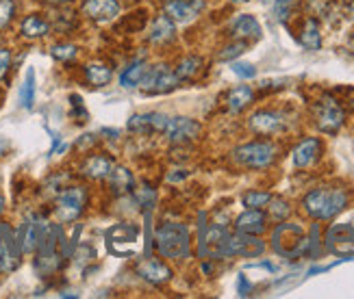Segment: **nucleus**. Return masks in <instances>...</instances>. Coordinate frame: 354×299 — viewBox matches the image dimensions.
<instances>
[{"instance_id":"obj_41","label":"nucleus","mask_w":354,"mask_h":299,"mask_svg":"<svg viewBox=\"0 0 354 299\" xmlns=\"http://www.w3.org/2000/svg\"><path fill=\"white\" fill-rule=\"evenodd\" d=\"M237 295L239 297H250L252 295V282L248 280V276H245V273L237 276Z\"/></svg>"},{"instance_id":"obj_4","label":"nucleus","mask_w":354,"mask_h":299,"mask_svg":"<svg viewBox=\"0 0 354 299\" xmlns=\"http://www.w3.org/2000/svg\"><path fill=\"white\" fill-rule=\"evenodd\" d=\"M276 156H279V146L268 139L250 141V144H243L233 150L235 163L239 167L252 169V171H263V169L272 167Z\"/></svg>"},{"instance_id":"obj_30","label":"nucleus","mask_w":354,"mask_h":299,"mask_svg":"<svg viewBox=\"0 0 354 299\" xmlns=\"http://www.w3.org/2000/svg\"><path fill=\"white\" fill-rule=\"evenodd\" d=\"M203 66H205L203 59L196 57V55H189V57H185V59L178 61V66L174 68V74H176V78H178L180 83H189V81H194V78L200 74Z\"/></svg>"},{"instance_id":"obj_7","label":"nucleus","mask_w":354,"mask_h":299,"mask_svg":"<svg viewBox=\"0 0 354 299\" xmlns=\"http://www.w3.org/2000/svg\"><path fill=\"white\" fill-rule=\"evenodd\" d=\"M140 239H142V230L137 224H115L104 234L106 247H109V251L115 256L135 254Z\"/></svg>"},{"instance_id":"obj_8","label":"nucleus","mask_w":354,"mask_h":299,"mask_svg":"<svg viewBox=\"0 0 354 299\" xmlns=\"http://www.w3.org/2000/svg\"><path fill=\"white\" fill-rule=\"evenodd\" d=\"M140 87L144 93H150V96H163V93H172L174 89H178L180 81L170 66L157 63V66H148Z\"/></svg>"},{"instance_id":"obj_36","label":"nucleus","mask_w":354,"mask_h":299,"mask_svg":"<svg viewBox=\"0 0 354 299\" xmlns=\"http://www.w3.org/2000/svg\"><path fill=\"white\" fill-rule=\"evenodd\" d=\"M245 50H248V46H245V41L235 39L233 44L224 46L222 52L218 55V59H220V61H235V59H237V57H241Z\"/></svg>"},{"instance_id":"obj_1","label":"nucleus","mask_w":354,"mask_h":299,"mask_svg":"<svg viewBox=\"0 0 354 299\" xmlns=\"http://www.w3.org/2000/svg\"><path fill=\"white\" fill-rule=\"evenodd\" d=\"M350 202V193L342 186H319L302 197L304 213L313 217L315 222H330L339 213L346 211Z\"/></svg>"},{"instance_id":"obj_15","label":"nucleus","mask_w":354,"mask_h":299,"mask_svg":"<svg viewBox=\"0 0 354 299\" xmlns=\"http://www.w3.org/2000/svg\"><path fill=\"white\" fill-rule=\"evenodd\" d=\"M44 219L37 215H26V219L20 224V228L15 230V237H18V245L22 249V254H35L39 237H41V228H44Z\"/></svg>"},{"instance_id":"obj_46","label":"nucleus","mask_w":354,"mask_h":299,"mask_svg":"<svg viewBox=\"0 0 354 299\" xmlns=\"http://www.w3.org/2000/svg\"><path fill=\"white\" fill-rule=\"evenodd\" d=\"M100 135H104L106 139H118V131H113V128H100Z\"/></svg>"},{"instance_id":"obj_42","label":"nucleus","mask_w":354,"mask_h":299,"mask_svg":"<svg viewBox=\"0 0 354 299\" xmlns=\"http://www.w3.org/2000/svg\"><path fill=\"white\" fill-rule=\"evenodd\" d=\"M9 70H11V50L0 48V78H5Z\"/></svg>"},{"instance_id":"obj_21","label":"nucleus","mask_w":354,"mask_h":299,"mask_svg":"<svg viewBox=\"0 0 354 299\" xmlns=\"http://www.w3.org/2000/svg\"><path fill=\"white\" fill-rule=\"evenodd\" d=\"M115 167V161L106 154H91L81 163V176L87 180H106V176L111 174V169Z\"/></svg>"},{"instance_id":"obj_31","label":"nucleus","mask_w":354,"mask_h":299,"mask_svg":"<svg viewBox=\"0 0 354 299\" xmlns=\"http://www.w3.org/2000/svg\"><path fill=\"white\" fill-rule=\"evenodd\" d=\"M35 93H37V83H35V70L28 68L26 76H24V83L20 87V106L30 111L35 106Z\"/></svg>"},{"instance_id":"obj_25","label":"nucleus","mask_w":354,"mask_h":299,"mask_svg":"<svg viewBox=\"0 0 354 299\" xmlns=\"http://www.w3.org/2000/svg\"><path fill=\"white\" fill-rule=\"evenodd\" d=\"M48 33H50V24H48V20H46V18H41L39 13L26 15V18L22 20V24H20V35L24 39H30V41L41 39Z\"/></svg>"},{"instance_id":"obj_20","label":"nucleus","mask_w":354,"mask_h":299,"mask_svg":"<svg viewBox=\"0 0 354 299\" xmlns=\"http://www.w3.org/2000/svg\"><path fill=\"white\" fill-rule=\"evenodd\" d=\"M230 35L241 41H257L263 37V28H261L254 15L241 13V15H235L233 22H230Z\"/></svg>"},{"instance_id":"obj_26","label":"nucleus","mask_w":354,"mask_h":299,"mask_svg":"<svg viewBox=\"0 0 354 299\" xmlns=\"http://www.w3.org/2000/svg\"><path fill=\"white\" fill-rule=\"evenodd\" d=\"M148 70V61L146 59H135L133 63H129V66L122 70L120 74V87H124V89H133V87H140L142 83V78Z\"/></svg>"},{"instance_id":"obj_6","label":"nucleus","mask_w":354,"mask_h":299,"mask_svg":"<svg viewBox=\"0 0 354 299\" xmlns=\"http://www.w3.org/2000/svg\"><path fill=\"white\" fill-rule=\"evenodd\" d=\"M263 251H266V243L259 237H252V234H243V232L235 230V234H228L226 241L222 243V247L218 249L215 260L237 258V256L239 258H259Z\"/></svg>"},{"instance_id":"obj_2","label":"nucleus","mask_w":354,"mask_h":299,"mask_svg":"<svg viewBox=\"0 0 354 299\" xmlns=\"http://www.w3.org/2000/svg\"><path fill=\"white\" fill-rule=\"evenodd\" d=\"M155 247L161 258L187 260L192 256V232L185 224L163 222L155 232Z\"/></svg>"},{"instance_id":"obj_29","label":"nucleus","mask_w":354,"mask_h":299,"mask_svg":"<svg viewBox=\"0 0 354 299\" xmlns=\"http://www.w3.org/2000/svg\"><path fill=\"white\" fill-rule=\"evenodd\" d=\"M113 78V72L111 68L106 66V63H100V61H91L85 66V81L91 85V87H104L109 85Z\"/></svg>"},{"instance_id":"obj_16","label":"nucleus","mask_w":354,"mask_h":299,"mask_svg":"<svg viewBox=\"0 0 354 299\" xmlns=\"http://www.w3.org/2000/svg\"><path fill=\"white\" fill-rule=\"evenodd\" d=\"M120 11H122L120 0H83V5H81L83 18L98 22V24L115 20Z\"/></svg>"},{"instance_id":"obj_17","label":"nucleus","mask_w":354,"mask_h":299,"mask_svg":"<svg viewBox=\"0 0 354 299\" xmlns=\"http://www.w3.org/2000/svg\"><path fill=\"white\" fill-rule=\"evenodd\" d=\"M324 245L333 254H350L354 249V224H333L326 230Z\"/></svg>"},{"instance_id":"obj_23","label":"nucleus","mask_w":354,"mask_h":299,"mask_svg":"<svg viewBox=\"0 0 354 299\" xmlns=\"http://www.w3.org/2000/svg\"><path fill=\"white\" fill-rule=\"evenodd\" d=\"M235 230L243 232V234H252V237H259V234H263L268 230V215L261 209L243 211L235 219Z\"/></svg>"},{"instance_id":"obj_40","label":"nucleus","mask_w":354,"mask_h":299,"mask_svg":"<svg viewBox=\"0 0 354 299\" xmlns=\"http://www.w3.org/2000/svg\"><path fill=\"white\" fill-rule=\"evenodd\" d=\"M70 104H72V117L76 122H87L89 113H87V108L83 104V98L79 96V93H72V96H70Z\"/></svg>"},{"instance_id":"obj_32","label":"nucleus","mask_w":354,"mask_h":299,"mask_svg":"<svg viewBox=\"0 0 354 299\" xmlns=\"http://www.w3.org/2000/svg\"><path fill=\"white\" fill-rule=\"evenodd\" d=\"M133 195V200H135V204L140 206L144 213L146 211H152V206L157 204V191L152 186H148V184H144L142 189H137L135 193H131Z\"/></svg>"},{"instance_id":"obj_35","label":"nucleus","mask_w":354,"mask_h":299,"mask_svg":"<svg viewBox=\"0 0 354 299\" xmlns=\"http://www.w3.org/2000/svg\"><path fill=\"white\" fill-rule=\"evenodd\" d=\"M270 200H272V193H268V191H248L241 197L245 209H263L270 204Z\"/></svg>"},{"instance_id":"obj_11","label":"nucleus","mask_w":354,"mask_h":299,"mask_svg":"<svg viewBox=\"0 0 354 299\" xmlns=\"http://www.w3.org/2000/svg\"><path fill=\"white\" fill-rule=\"evenodd\" d=\"M248 128L261 137L279 135L287 128V115L281 111H272V108H261L248 117Z\"/></svg>"},{"instance_id":"obj_13","label":"nucleus","mask_w":354,"mask_h":299,"mask_svg":"<svg viewBox=\"0 0 354 299\" xmlns=\"http://www.w3.org/2000/svg\"><path fill=\"white\" fill-rule=\"evenodd\" d=\"M167 122H170V115H165V113H157V111H152V113H135L129 117V124H127V128L129 133L133 135H163L165 131V126Z\"/></svg>"},{"instance_id":"obj_5","label":"nucleus","mask_w":354,"mask_h":299,"mask_svg":"<svg viewBox=\"0 0 354 299\" xmlns=\"http://www.w3.org/2000/svg\"><path fill=\"white\" fill-rule=\"evenodd\" d=\"M89 193L85 186H68L61 189L55 200V217L59 224H72L76 222L87 209Z\"/></svg>"},{"instance_id":"obj_51","label":"nucleus","mask_w":354,"mask_h":299,"mask_svg":"<svg viewBox=\"0 0 354 299\" xmlns=\"http://www.w3.org/2000/svg\"><path fill=\"white\" fill-rule=\"evenodd\" d=\"M263 3H274V0H263Z\"/></svg>"},{"instance_id":"obj_28","label":"nucleus","mask_w":354,"mask_h":299,"mask_svg":"<svg viewBox=\"0 0 354 299\" xmlns=\"http://www.w3.org/2000/svg\"><path fill=\"white\" fill-rule=\"evenodd\" d=\"M298 39L302 44V48L311 50V52H317L322 48V33H319V24L315 18H306L302 22Z\"/></svg>"},{"instance_id":"obj_3","label":"nucleus","mask_w":354,"mask_h":299,"mask_svg":"<svg viewBox=\"0 0 354 299\" xmlns=\"http://www.w3.org/2000/svg\"><path fill=\"white\" fill-rule=\"evenodd\" d=\"M272 247L279 256L283 258H302L309 251V234L304 232V228L300 224L294 222H281L276 224L274 232H272Z\"/></svg>"},{"instance_id":"obj_45","label":"nucleus","mask_w":354,"mask_h":299,"mask_svg":"<svg viewBox=\"0 0 354 299\" xmlns=\"http://www.w3.org/2000/svg\"><path fill=\"white\" fill-rule=\"evenodd\" d=\"M9 150H11V141L5 139V137H0V156H5Z\"/></svg>"},{"instance_id":"obj_22","label":"nucleus","mask_w":354,"mask_h":299,"mask_svg":"<svg viewBox=\"0 0 354 299\" xmlns=\"http://www.w3.org/2000/svg\"><path fill=\"white\" fill-rule=\"evenodd\" d=\"M174 39H176V24L167 18L165 13L157 15V18L150 22L148 41L152 46H159V48H163V46H170Z\"/></svg>"},{"instance_id":"obj_19","label":"nucleus","mask_w":354,"mask_h":299,"mask_svg":"<svg viewBox=\"0 0 354 299\" xmlns=\"http://www.w3.org/2000/svg\"><path fill=\"white\" fill-rule=\"evenodd\" d=\"M322 152H324V144L317 137H306L291 152V163L296 169H306L319 161Z\"/></svg>"},{"instance_id":"obj_9","label":"nucleus","mask_w":354,"mask_h":299,"mask_svg":"<svg viewBox=\"0 0 354 299\" xmlns=\"http://www.w3.org/2000/svg\"><path fill=\"white\" fill-rule=\"evenodd\" d=\"M313 119L322 133L335 135L342 131V126L346 122V111L333 96H322L313 104Z\"/></svg>"},{"instance_id":"obj_47","label":"nucleus","mask_w":354,"mask_h":299,"mask_svg":"<svg viewBox=\"0 0 354 299\" xmlns=\"http://www.w3.org/2000/svg\"><path fill=\"white\" fill-rule=\"evenodd\" d=\"M41 3H46V5H70V3H74V0H41Z\"/></svg>"},{"instance_id":"obj_50","label":"nucleus","mask_w":354,"mask_h":299,"mask_svg":"<svg viewBox=\"0 0 354 299\" xmlns=\"http://www.w3.org/2000/svg\"><path fill=\"white\" fill-rule=\"evenodd\" d=\"M3 211H5V197L0 195V215H3Z\"/></svg>"},{"instance_id":"obj_44","label":"nucleus","mask_w":354,"mask_h":299,"mask_svg":"<svg viewBox=\"0 0 354 299\" xmlns=\"http://www.w3.org/2000/svg\"><path fill=\"white\" fill-rule=\"evenodd\" d=\"M189 176L187 169H174V174H167V182H180Z\"/></svg>"},{"instance_id":"obj_18","label":"nucleus","mask_w":354,"mask_h":299,"mask_svg":"<svg viewBox=\"0 0 354 299\" xmlns=\"http://www.w3.org/2000/svg\"><path fill=\"white\" fill-rule=\"evenodd\" d=\"M135 273L140 276L144 282H148V284L152 287H161L165 284V282L172 280V269L167 267L165 262L152 258V256H146L144 260H140L135 264Z\"/></svg>"},{"instance_id":"obj_49","label":"nucleus","mask_w":354,"mask_h":299,"mask_svg":"<svg viewBox=\"0 0 354 299\" xmlns=\"http://www.w3.org/2000/svg\"><path fill=\"white\" fill-rule=\"evenodd\" d=\"M346 5H348V11L354 15V0H346Z\"/></svg>"},{"instance_id":"obj_48","label":"nucleus","mask_w":354,"mask_h":299,"mask_svg":"<svg viewBox=\"0 0 354 299\" xmlns=\"http://www.w3.org/2000/svg\"><path fill=\"white\" fill-rule=\"evenodd\" d=\"M59 297H79V295L72 293V291H61V293H59Z\"/></svg>"},{"instance_id":"obj_12","label":"nucleus","mask_w":354,"mask_h":299,"mask_svg":"<svg viewBox=\"0 0 354 299\" xmlns=\"http://www.w3.org/2000/svg\"><path fill=\"white\" fill-rule=\"evenodd\" d=\"M203 133V124L192 119V117H170L167 122L163 137L170 141V144H189V141H196Z\"/></svg>"},{"instance_id":"obj_37","label":"nucleus","mask_w":354,"mask_h":299,"mask_svg":"<svg viewBox=\"0 0 354 299\" xmlns=\"http://www.w3.org/2000/svg\"><path fill=\"white\" fill-rule=\"evenodd\" d=\"M294 5H296V0H274V7H272L274 18L279 20L281 24L287 22L291 11H294Z\"/></svg>"},{"instance_id":"obj_33","label":"nucleus","mask_w":354,"mask_h":299,"mask_svg":"<svg viewBox=\"0 0 354 299\" xmlns=\"http://www.w3.org/2000/svg\"><path fill=\"white\" fill-rule=\"evenodd\" d=\"M50 55L59 63H70V61H74L76 57H79V46H74V44H55L50 48Z\"/></svg>"},{"instance_id":"obj_34","label":"nucleus","mask_w":354,"mask_h":299,"mask_svg":"<svg viewBox=\"0 0 354 299\" xmlns=\"http://www.w3.org/2000/svg\"><path fill=\"white\" fill-rule=\"evenodd\" d=\"M268 213H270V219H272V222L281 224V222H285V219H289L291 206H289V204H287L285 200H276V197H272L270 204H268Z\"/></svg>"},{"instance_id":"obj_10","label":"nucleus","mask_w":354,"mask_h":299,"mask_svg":"<svg viewBox=\"0 0 354 299\" xmlns=\"http://www.w3.org/2000/svg\"><path fill=\"white\" fill-rule=\"evenodd\" d=\"M22 258V249L11 224L0 222V273H11L18 269Z\"/></svg>"},{"instance_id":"obj_43","label":"nucleus","mask_w":354,"mask_h":299,"mask_svg":"<svg viewBox=\"0 0 354 299\" xmlns=\"http://www.w3.org/2000/svg\"><path fill=\"white\" fill-rule=\"evenodd\" d=\"M98 144V137L96 135H91V133H87V135H83L79 141H76V148H79L81 152H85V150H89V148H94Z\"/></svg>"},{"instance_id":"obj_38","label":"nucleus","mask_w":354,"mask_h":299,"mask_svg":"<svg viewBox=\"0 0 354 299\" xmlns=\"http://www.w3.org/2000/svg\"><path fill=\"white\" fill-rule=\"evenodd\" d=\"M15 18V0H0V30L11 26Z\"/></svg>"},{"instance_id":"obj_24","label":"nucleus","mask_w":354,"mask_h":299,"mask_svg":"<svg viewBox=\"0 0 354 299\" xmlns=\"http://www.w3.org/2000/svg\"><path fill=\"white\" fill-rule=\"evenodd\" d=\"M106 182H109V189L111 193L118 195V197H124V195H131L135 191V178H133V171L122 167V165H115L111 169V174L106 176Z\"/></svg>"},{"instance_id":"obj_27","label":"nucleus","mask_w":354,"mask_h":299,"mask_svg":"<svg viewBox=\"0 0 354 299\" xmlns=\"http://www.w3.org/2000/svg\"><path fill=\"white\" fill-rule=\"evenodd\" d=\"M254 100V91L252 87L248 85H237L228 91V96H226V108L230 113H241L245 106H248L250 102Z\"/></svg>"},{"instance_id":"obj_39","label":"nucleus","mask_w":354,"mask_h":299,"mask_svg":"<svg viewBox=\"0 0 354 299\" xmlns=\"http://www.w3.org/2000/svg\"><path fill=\"white\" fill-rule=\"evenodd\" d=\"M230 70H233L235 76L243 78V81H250V78L257 76V68L248 61H233V68H230Z\"/></svg>"},{"instance_id":"obj_14","label":"nucleus","mask_w":354,"mask_h":299,"mask_svg":"<svg viewBox=\"0 0 354 299\" xmlns=\"http://www.w3.org/2000/svg\"><path fill=\"white\" fill-rule=\"evenodd\" d=\"M203 9H205V0H165L163 5V13L174 24L194 22Z\"/></svg>"}]
</instances>
